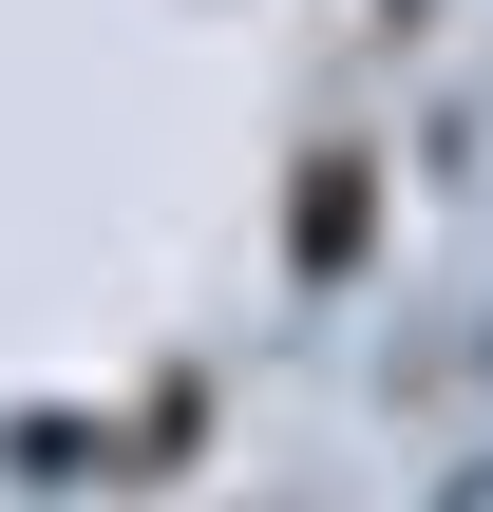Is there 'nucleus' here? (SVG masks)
<instances>
[{
    "instance_id": "obj_1",
    "label": "nucleus",
    "mask_w": 493,
    "mask_h": 512,
    "mask_svg": "<svg viewBox=\"0 0 493 512\" xmlns=\"http://www.w3.org/2000/svg\"><path fill=\"white\" fill-rule=\"evenodd\" d=\"M361 228H380V152H304V209H285V266H304V285H342V266H361Z\"/></svg>"
}]
</instances>
